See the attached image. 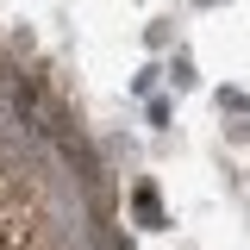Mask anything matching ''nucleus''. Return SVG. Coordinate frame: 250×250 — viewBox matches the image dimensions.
<instances>
[{
	"label": "nucleus",
	"instance_id": "f257e3e1",
	"mask_svg": "<svg viewBox=\"0 0 250 250\" xmlns=\"http://www.w3.org/2000/svg\"><path fill=\"white\" fill-rule=\"evenodd\" d=\"M138 219H144V225H163V219H156V194H150V188H138Z\"/></svg>",
	"mask_w": 250,
	"mask_h": 250
}]
</instances>
